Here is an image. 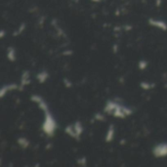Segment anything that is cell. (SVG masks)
I'll return each mask as SVG.
<instances>
[{
	"label": "cell",
	"mask_w": 167,
	"mask_h": 167,
	"mask_svg": "<svg viewBox=\"0 0 167 167\" xmlns=\"http://www.w3.org/2000/svg\"><path fill=\"white\" fill-rule=\"evenodd\" d=\"M44 113H45V118L42 124V130L46 135L53 136L57 129V122L55 118L50 113L49 110L44 111Z\"/></svg>",
	"instance_id": "6da1fadb"
},
{
	"label": "cell",
	"mask_w": 167,
	"mask_h": 167,
	"mask_svg": "<svg viewBox=\"0 0 167 167\" xmlns=\"http://www.w3.org/2000/svg\"><path fill=\"white\" fill-rule=\"evenodd\" d=\"M152 153L156 157L167 156V143H160L156 145L152 150Z\"/></svg>",
	"instance_id": "7a4b0ae2"
},
{
	"label": "cell",
	"mask_w": 167,
	"mask_h": 167,
	"mask_svg": "<svg viewBox=\"0 0 167 167\" xmlns=\"http://www.w3.org/2000/svg\"><path fill=\"white\" fill-rule=\"evenodd\" d=\"M30 100L33 103H36L38 105L40 110H42L43 111H48V105H47V103L44 101V99L42 97H40L38 95H33V96H31Z\"/></svg>",
	"instance_id": "3957f363"
},
{
	"label": "cell",
	"mask_w": 167,
	"mask_h": 167,
	"mask_svg": "<svg viewBox=\"0 0 167 167\" xmlns=\"http://www.w3.org/2000/svg\"><path fill=\"white\" fill-rule=\"evenodd\" d=\"M149 25L155 26V28H157V29H160L164 31L167 30V24L164 22V21H160V20H156V19H149Z\"/></svg>",
	"instance_id": "277c9868"
},
{
	"label": "cell",
	"mask_w": 167,
	"mask_h": 167,
	"mask_svg": "<svg viewBox=\"0 0 167 167\" xmlns=\"http://www.w3.org/2000/svg\"><path fill=\"white\" fill-rule=\"evenodd\" d=\"M119 105L115 102H113V101H108L105 106V109L104 111L106 112V113H110V115H112V112L115 111L116 109H117V106Z\"/></svg>",
	"instance_id": "5b68a950"
},
{
	"label": "cell",
	"mask_w": 167,
	"mask_h": 167,
	"mask_svg": "<svg viewBox=\"0 0 167 167\" xmlns=\"http://www.w3.org/2000/svg\"><path fill=\"white\" fill-rule=\"evenodd\" d=\"M18 88V85L16 84H7V85H3L1 90H0V97L1 98H4V96L7 94L8 92L10 91H13Z\"/></svg>",
	"instance_id": "8992f818"
},
{
	"label": "cell",
	"mask_w": 167,
	"mask_h": 167,
	"mask_svg": "<svg viewBox=\"0 0 167 167\" xmlns=\"http://www.w3.org/2000/svg\"><path fill=\"white\" fill-rule=\"evenodd\" d=\"M30 83V79H29V70H25L23 72V75H22V80H21V84H22V87L24 86L28 85Z\"/></svg>",
	"instance_id": "52a82bcc"
},
{
	"label": "cell",
	"mask_w": 167,
	"mask_h": 167,
	"mask_svg": "<svg viewBox=\"0 0 167 167\" xmlns=\"http://www.w3.org/2000/svg\"><path fill=\"white\" fill-rule=\"evenodd\" d=\"M113 137H115V127H113V125L111 124L110 127H109V130L106 132V142H111L113 140Z\"/></svg>",
	"instance_id": "ba28073f"
},
{
	"label": "cell",
	"mask_w": 167,
	"mask_h": 167,
	"mask_svg": "<svg viewBox=\"0 0 167 167\" xmlns=\"http://www.w3.org/2000/svg\"><path fill=\"white\" fill-rule=\"evenodd\" d=\"M65 133H66V134H68V135H70L71 138L76 139L77 141L79 140V138H78V136H77V134H76V132H75L74 128H73V125H69V126H66V127H65Z\"/></svg>",
	"instance_id": "9c48e42d"
},
{
	"label": "cell",
	"mask_w": 167,
	"mask_h": 167,
	"mask_svg": "<svg viewBox=\"0 0 167 167\" xmlns=\"http://www.w3.org/2000/svg\"><path fill=\"white\" fill-rule=\"evenodd\" d=\"M48 78H49V73L46 70H43L41 72H39L37 74V80L40 83H44Z\"/></svg>",
	"instance_id": "30bf717a"
},
{
	"label": "cell",
	"mask_w": 167,
	"mask_h": 167,
	"mask_svg": "<svg viewBox=\"0 0 167 167\" xmlns=\"http://www.w3.org/2000/svg\"><path fill=\"white\" fill-rule=\"evenodd\" d=\"M7 58H8L9 61H11V62H15L16 61V59H17L16 50L13 47L8 48V50H7Z\"/></svg>",
	"instance_id": "8fae6325"
},
{
	"label": "cell",
	"mask_w": 167,
	"mask_h": 167,
	"mask_svg": "<svg viewBox=\"0 0 167 167\" xmlns=\"http://www.w3.org/2000/svg\"><path fill=\"white\" fill-rule=\"evenodd\" d=\"M73 128H74L78 138L80 139V136H81L82 132H83V126H82L81 122H78V121L75 122V124H73Z\"/></svg>",
	"instance_id": "7c38bea8"
},
{
	"label": "cell",
	"mask_w": 167,
	"mask_h": 167,
	"mask_svg": "<svg viewBox=\"0 0 167 167\" xmlns=\"http://www.w3.org/2000/svg\"><path fill=\"white\" fill-rule=\"evenodd\" d=\"M18 144L22 147L23 149H26L29 146V141L25 138H19L18 139Z\"/></svg>",
	"instance_id": "4fadbf2b"
},
{
	"label": "cell",
	"mask_w": 167,
	"mask_h": 167,
	"mask_svg": "<svg viewBox=\"0 0 167 167\" xmlns=\"http://www.w3.org/2000/svg\"><path fill=\"white\" fill-rule=\"evenodd\" d=\"M140 86H141V88H143L144 90H149L151 87H153V85H151L149 82H145V81L140 83Z\"/></svg>",
	"instance_id": "5bb4252c"
},
{
	"label": "cell",
	"mask_w": 167,
	"mask_h": 167,
	"mask_svg": "<svg viewBox=\"0 0 167 167\" xmlns=\"http://www.w3.org/2000/svg\"><path fill=\"white\" fill-rule=\"evenodd\" d=\"M148 62H146V61H140L139 62V69L140 70H146V68L148 66Z\"/></svg>",
	"instance_id": "9a60e30c"
}]
</instances>
